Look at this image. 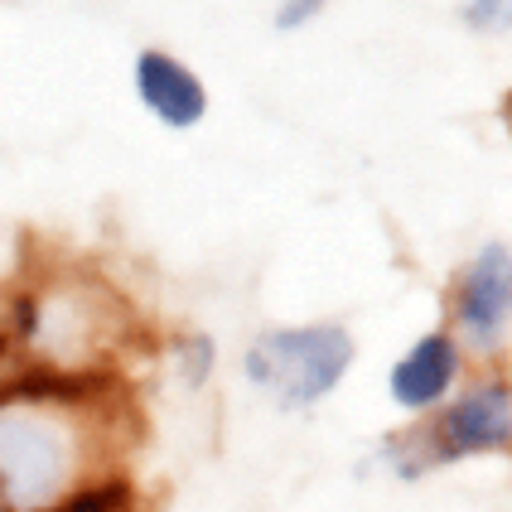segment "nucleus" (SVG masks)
Returning <instances> with one entry per match:
<instances>
[{
	"mask_svg": "<svg viewBox=\"0 0 512 512\" xmlns=\"http://www.w3.org/2000/svg\"><path fill=\"white\" fill-rule=\"evenodd\" d=\"M102 406L107 377H0V512H54L107 484Z\"/></svg>",
	"mask_w": 512,
	"mask_h": 512,
	"instance_id": "f257e3e1",
	"label": "nucleus"
},
{
	"mask_svg": "<svg viewBox=\"0 0 512 512\" xmlns=\"http://www.w3.org/2000/svg\"><path fill=\"white\" fill-rule=\"evenodd\" d=\"M121 305L107 285L97 281H49L20 290L10 310L0 314L5 353L20 348L25 372L49 377H107Z\"/></svg>",
	"mask_w": 512,
	"mask_h": 512,
	"instance_id": "f03ea898",
	"label": "nucleus"
},
{
	"mask_svg": "<svg viewBox=\"0 0 512 512\" xmlns=\"http://www.w3.org/2000/svg\"><path fill=\"white\" fill-rule=\"evenodd\" d=\"M353 363V339L339 324L314 329H276L247 348V377L285 406H310L329 397Z\"/></svg>",
	"mask_w": 512,
	"mask_h": 512,
	"instance_id": "7ed1b4c3",
	"label": "nucleus"
},
{
	"mask_svg": "<svg viewBox=\"0 0 512 512\" xmlns=\"http://www.w3.org/2000/svg\"><path fill=\"white\" fill-rule=\"evenodd\" d=\"M512 445V392L503 382H479L474 392L450 401L421 435V450L430 464L469 455H493Z\"/></svg>",
	"mask_w": 512,
	"mask_h": 512,
	"instance_id": "20e7f679",
	"label": "nucleus"
},
{
	"mask_svg": "<svg viewBox=\"0 0 512 512\" xmlns=\"http://www.w3.org/2000/svg\"><path fill=\"white\" fill-rule=\"evenodd\" d=\"M455 319L459 334L474 348H493L512 324V256L508 247L488 242L459 276L455 290Z\"/></svg>",
	"mask_w": 512,
	"mask_h": 512,
	"instance_id": "39448f33",
	"label": "nucleus"
},
{
	"mask_svg": "<svg viewBox=\"0 0 512 512\" xmlns=\"http://www.w3.org/2000/svg\"><path fill=\"white\" fill-rule=\"evenodd\" d=\"M136 92H141L145 107L160 121H170V126H194L203 116V107H208L199 78L179 58L160 54V49H145L136 58Z\"/></svg>",
	"mask_w": 512,
	"mask_h": 512,
	"instance_id": "423d86ee",
	"label": "nucleus"
},
{
	"mask_svg": "<svg viewBox=\"0 0 512 512\" xmlns=\"http://www.w3.org/2000/svg\"><path fill=\"white\" fill-rule=\"evenodd\" d=\"M459 372V343L450 334H426L397 368H392V401L406 411H426L450 392Z\"/></svg>",
	"mask_w": 512,
	"mask_h": 512,
	"instance_id": "0eeeda50",
	"label": "nucleus"
},
{
	"mask_svg": "<svg viewBox=\"0 0 512 512\" xmlns=\"http://www.w3.org/2000/svg\"><path fill=\"white\" fill-rule=\"evenodd\" d=\"M131 508V493L121 479H107V484H92L87 493H78L73 503H63L54 512H126Z\"/></svg>",
	"mask_w": 512,
	"mask_h": 512,
	"instance_id": "6e6552de",
	"label": "nucleus"
},
{
	"mask_svg": "<svg viewBox=\"0 0 512 512\" xmlns=\"http://www.w3.org/2000/svg\"><path fill=\"white\" fill-rule=\"evenodd\" d=\"M464 20L474 29H512V0H469Z\"/></svg>",
	"mask_w": 512,
	"mask_h": 512,
	"instance_id": "1a4fd4ad",
	"label": "nucleus"
},
{
	"mask_svg": "<svg viewBox=\"0 0 512 512\" xmlns=\"http://www.w3.org/2000/svg\"><path fill=\"white\" fill-rule=\"evenodd\" d=\"M319 5H324V0H281V10H276V25H281V29L305 25Z\"/></svg>",
	"mask_w": 512,
	"mask_h": 512,
	"instance_id": "9d476101",
	"label": "nucleus"
},
{
	"mask_svg": "<svg viewBox=\"0 0 512 512\" xmlns=\"http://www.w3.org/2000/svg\"><path fill=\"white\" fill-rule=\"evenodd\" d=\"M0 363H5V334H0Z\"/></svg>",
	"mask_w": 512,
	"mask_h": 512,
	"instance_id": "9b49d317",
	"label": "nucleus"
},
{
	"mask_svg": "<svg viewBox=\"0 0 512 512\" xmlns=\"http://www.w3.org/2000/svg\"><path fill=\"white\" fill-rule=\"evenodd\" d=\"M508 126H512V97H508Z\"/></svg>",
	"mask_w": 512,
	"mask_h": 512,
	"instance_id": "f8f14e48",
	"label": "nucleus"
}]
</instances>
